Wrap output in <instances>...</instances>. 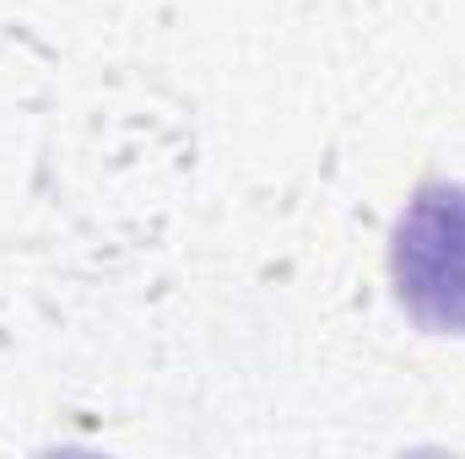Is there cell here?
Instances as JSON below:
<instances>
[{
  "label": "cell",
  "mask_w": 465,
  "mask_h": 459,
  "mask_svg": "<svg viewBox=\"0 0 465 459\" xmlns=\"http://www.w3.org/2000/svg\"><path fill=\"white\" fill-rule=\"evenodd\" d=\"M390 281L417 330L465 336V184H417L390 228Z\"/></svg>",
  "instance_id": "6da1fadb"
}]
</instances>
